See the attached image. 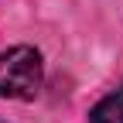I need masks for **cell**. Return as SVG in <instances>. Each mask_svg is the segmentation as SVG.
Here are the masks:
<instances>
[{"label": "cell", "mask_w": 123, "mask_h": 123, "mask_svg": "<svg viewBox=\"0 0 123 123\" xmlns=\"http://www.w3.org/2000/svg\"><path fill=\"white\" fill-rule=\"evenodd\" d=\"M44 79L41 51L31 44H17L0 55V96L4 99H34Z\"/></svg>", "instance_id": "cell-1"}, {"label": "cell", "mask_w": 123, "mask_h": 123, "mask_svg": "<svg viewBox=\"0 0 123 123\" xmlns=\"http://www.w3.org/2000/svg\"><path fill=\"white\" fill-rule=\"evenodd\" d=\"M89 123H123V86L89 110Z\"/></svg>", "instance_id": "cell-2"}, {"label": "cell", "mask_w": 123, "mask_h": 123, "mask_svg": "<svg viewBox=\"0 0 123 123\" xmlns=\"http://www.w3.org/2000/svg\"><path fill=\"white\" fill-rule=\"evenodd\" d=\"M0 123H4V120H0Z\"/></svg>", "instance_id": "cell-3"}]
</instances>
